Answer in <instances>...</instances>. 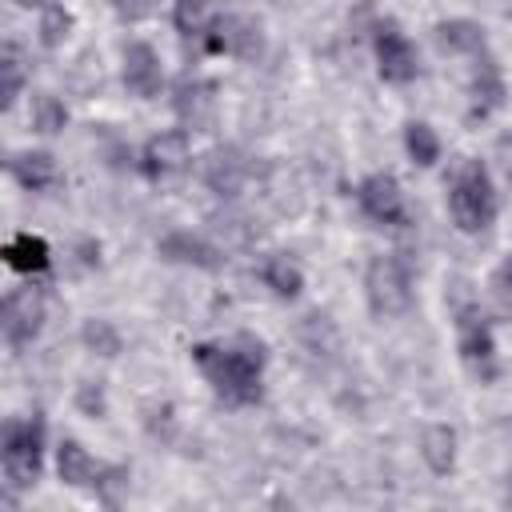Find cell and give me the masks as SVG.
I'll return each mask as SVG.
<instances>
[{
	"label": "cell",
	"mask_w": 512,
	"mask_h": 512,
	"mask_svg": "<svg viewBox=\"0 0 512 512\" xmlns=\"http://www.w3.org/2000/svg\"><path fill=\"white\" fill-rule=\"evenodd\" d=\"M188 360L196 364L212 396L228 408H256L264 400L268 344L260 336L240 332L232 340H200L188 348Z\"/></svg>",
	"instance_id": "6da1fadb"
},
{
	"label": "cell",
	"mask_w": 512,
	"mask_h": 512,
	"mask_svg": "<svg viewBox=\"0 0 512 512\" xmlns=\"http://www.w3.org/2000/svg\"><path fill=\"white\" fill-rule=\"evenodd\" d=\"M44 452H48V424L40 412L32 416H8L0 428V468L8 492H28L44 476Z\"/></svg>",
	"instance_id": "7a4b0ae2"
},
{
	"label": "cell",
	"mask_w": 512,
	"mask_h": 512,
	"mask_svg": "<svg viewBox=\"0 0 512 512\" xmlns=\"http://www.w3.org/2000/svg\"><path fill=\"white\" fill-rule=\"evenodd\" d=\"M448 216L464 236H480L500 216V192L484 160H464L448 180Z\"/></svg>",
	"instance_id": "3957f363"
},
{
	"label": "cell",
	"mask_w": 512,
	"mask_h": 512,
	"mask_svg": "<svg viewBox=\"0 0 512 512\" xmlns=\"http://www.w3.org/2000/svg\"><path fill=\"white\" fill-rule=\"evenodd\" d=\"M364 300L376 320H396L412 308V264L400 252H376L364 264Z\"/></svg>",
	"instance_id": "277c9868"
},
{
	"label": "cell",
	"mask_w": 512,
	"mask_h": 512,
	"mask_svg": "<svg viewBox=\"0 0 512 512\" xmlns=\"http://www.w3.org/2000/svg\"><path fill=\"white\" fill-rule=\"evenodd\" d=\"M456 356L464 372L480 384H492L500 376V352H496V328L480 304H460L456 308Z\"/></svg>",
	"instance_id": "5b68a950"
},
{
	"label": "cell",
	"mask_w": 512,
	"mask_h": 512,
	"mask_svg": "<svg viewBox=\"0 0 512 512\" xmlns=\"http://www.w3.org/2000/svg\"><path fill=\"white\" fill-rule=\"evenodd\" d=\"M44 320H48V304H44V292L32 284H20L4 296L0 304V332H4V344L12 352H24L40 332H44Z\"/></svg>",
	"instance_id": "8992f818"
},
{
	"label": "cell",
	"mask_w": 512,
	"mask_h": 512,
	"mask_svg": "<svg viewBox=\"0 0 512 512\" xmlns=\"http://www.w3.org/2000/svg\"><path fill=\"white\" fill-rule=\"evenodd\" d=\"M136 168H140V176L152 180V184L188 172V168H192V132L176 124V128H164V132L148 136L144 148L136 152Z\"/></svg>",
	"instance_id": "52a82bcc"
},
{
	"label": "cell",
	"mask_w": 512,
	"mask_h": 512,
	"mask_svg": "<svg viewBox=\"0 0 512 512\" xmlns=\"http://www.w3.org/2000/svg\"><path fill=\"white\" fill-rule=\"evenodd\" d=\"M356 208H360L372 224H380V228H408V224H412L404 184H400L392 172H368V176L356 184Z\"/></svg>",
	"instance_id": "ba28073f"
},
{
	"label": "cell",
	"mask_w": 512,
	"mask_h": 512,
	"mask_svg": "<svg viewBox=\"0 0 512 512\" xmlns=\"http://www.w3.org/2000/svg\"><path fill=\"white\" fill-rule=\"evenodd\" d=\"M372 60L384 84H412L420 76V56L408 32L396 20H380L372 28Z\"/></svg>",
	"instance_id": "9c48e42d"
},
{
	"label": "cell",
	"mask_w": 512,
	"mask_h": 512,
	"mask_svg": "<svg viewBox=\"0 0 512 512\" xmlns=\"http://www.w3.org/2000/svg\"><path fill=\"white\" fill-rule=\"evenodd\" d=\"M200 48L208 56H236V60H260L264 56V28L252 16L240 12H224L208 24V32L200 36Z\"/></svg>",
	"instance_id": "30bf717a"
},
{
	"label": "cell",
	"mask_w": 512,
	"mask_h": 512,
	"mask_svg": "<svg viewBox=\"0 0 512 512\" xmlns=\"http://www.w3.org/2000/svg\"><path fill=\"white\" fill-rule=\"evenodd\" d=\"M172 112H176L180 128L208 132L216 124V112H220V88H216V80L196 76V72H184L172 84Z\"/></svg>",
	"instance_id": "8fae6325"
},
{
	"label": "cell",
	"mask_w": 512,
	"mask_h": 512,
	"mask_svg": "<svg viewBox=\"0 0 512 512\" xmlns=\"http://www.w3.org/2000/svg\"><path fill=\"white\" fill-rule=\"evenodd\" d=\"M156 256L164 264H180V268H196V272H220L224 268V248L216 240H208L204 232L192 228H172L156 240Z\"/></svg>",
	"instance_id": "7c38bea8"
},
{
	"label": "cell",
	"mask_w": 512,
	"mask_h": 512,
	"mask_svg": "<svg viewBox=\"0 0 512 512\" xmlns=\"http://www.w3.org/2000/svg\"><path fill=\"white\" fill-rule=\"evenodd\" d=\"M120 84L136 100H156L164 92V64L148 40H128L120 48Z\"/></svg>",
	"instance_id": "4fadbf2b"
},
{
	"label": "cell",
	"mask_w": 512,
	"mask_h": 512,
	"mask_svg": "<svg viewBox=\"0 0 512 512\" xmlns=\"http://www.w3.org/2000/svg\"><path fill=\"white\" fill-rule=\"evenodd\" d=\"M248 172H252V168H248V156H244L236 144H220V148H212V152L204 156L200 180L208 184V192H216V196L232 200V196H240V192H244Z\"/></svg>",
	"instance_id": "5bb4252c"
},
{
	"label": "cell",
	"mask_w": 512,
	"mask_h": 512,
	"mask_svg": "<svg viewBox=\"0 0 512 512\" xmlns=\"http://www.w3.org/2000/svg\"><path fill=\"white\" fill-rule=\"evenodd\" d=\"M468 96H472L468 120H488L492 112L504 108V100H508V80H504L500 60H496L492 52L476 56V68H472V80H468Z\"/></svg>",
	"instance_id": "9a60e30c"
},
{
	"label": "cell",
	"mask_w": 512,
	"mask_h": 512,
	"mask_svg": "<svg viewBox=\"0 0 512 512\" xmlns=\"http://www.w3.org/2000/svg\"><path fill=\"white\" fill-rule=\"evenodd\" d=\"M8 176L24 192L44 196V192H52L60 184V164H56V156L48 148H16V152H8Z\"/></svg>",
	"instance_id": "2e32d148"
},
{
	"label": "cell",
	"mask_w": 512,
	"mask_h": 512,
	"mask_svg": "<svg viewBox=\"0 0 512 512\" xmlns=\"http://www.w3.org/2000/svg\"><path fill=\"white\" fill-rule=\"evenodd\" d=\"M432 40H436V48L448 52V56H468V60H476V56L488 52V28H484L480 20H472V16L436 20V24H432Z\"/></svg>",
	"instance_id": "e0dca14e"
},
{
	"label": "cell",
	"mask_w": 512,
	"mask_h": 512,
	"mask_svg": "<svg viewBox=\"0 0 512 512\" xmlns=\"http://www.w3.org/2000/svg\"><path fill=\"white\" fill-rule=\"evenodd\" d=\"M256 280L276 296V300H300L304 292V268L288 252H264L256 260Z\"/></svg>",
	"instance_id": "ac0fdd59"
},
{
	"label": "cell",
	"mask_w": 512,
	"mask_h": 512,
	"mask_svg": "<svg viewBox=\"0 0 512 512\" xmlns=\"http://www.w3.org/2000/svg\"><path fill=\"white\" fill-rule=\"evenodd\" d=\"M100 472H104V464L76 440V436H64L60 444H56V476H60V484H68V488H96V480H100Z\"/></svg>",
	"instance_id": "d6986e66"
},
{
	"label": "cell",
	"mask_w": 512,
	"mask_h": 512,
	"mask_svg": "<svg viewBox=\"0 0 512 512\" xmlns=\"http://www.w3.org/2000/svg\"><path fill=\"white\" fill-rule=\"evenodd\" d=\"M456 456H460V436L452 424L432 420L420 428V460L428 464L432 476H452L456 472Z\"/></svg>",
	"instance_id": "ffe728a7"
},
{
	"label": "cell",
	"mask_w": 512,
	"mask_h": 512,
	"mask_svg": "<svg viewBox=\"0 0 512 512\" xmlns=\"http://www.w3.org/2000/svg\"><path fill=\"white\" fill-rule=\"evenodd\" d=\"M0 256H4V264H8L12 272H20V276H44V272L52 268V248H48V240L36 236V232H16V236H8L4 248H0Z\"/></svg>",
	"instance_id": "44dd1931"
},
{
	"label": "cell",
	"mask_w": 512,
	"mask_h": 512,
	"mask_svg": "<svg viewBox=\"0 0 512 512\" xmlns=\"http://www.w3.org/2000/svg\"><path fill=\"white\" fill-rule=\"evenodd\" d=\"M24 84H28V64H24V52L16 40H4L0 44V108L12 112L16 100L24 96Z\"/></svg>",
	"instance_id": "7402d4cb"
},
{
	"label": "cell",
	"mask_w": 512,
	"mask_h": 512,
	"mask_svg": "<svg viewBox=\"0 0 512 512\" xmlns=\"http://www.w3.org/2000/svg\"><path fill=\"white\" fill-rule=\"evenodd\" d=\"M72 28H76V16H72V8H68L64 0H52V4H44V8L36 12V40H40L48 52H56V48L72 36Z\"/></svg>",
	"instance_id": "603a6c76"
},
{
	"label": "cell",
	"mask_w": 512,
	"mask_h": 512,
	"mask_svg": "<svg viewBox=\"0 0 512 512\" xmlns=\"http://www.w3.org/2000/svg\"><path fill=\"white\" fill-rule=\"evenodd\" d=\"M404 152H408V160L416 168H432L440 160L444 144H440V136H436V128L428 120H408L404 124Z\"/></svg>",
	"instance_id": "cb8c5ba5"
},
{
	"label": "cell",
	"mask_w": 512,
	"mask_h": 512,
	"mask_svg": "<svg viewBox=\"0 0 512 512\" xmlns=\"http://www.w3.org/2000/svg\"><path fill=\"white\" fill-rule=\"evenodd\" d=\"M28 124L36 136H60L68 128V108L60 96L52 92H36L32 104H28Z\"/></svg>",
	"instance_id": "d4e9b609"
},
{
	"label": "cell",
	"mask_w": 512,
	"mask_h": 512,
	"mask_svg": "<svg viewBox=\"0 0 512 512\" xmlns=\"http://www.w3.org/2000/svg\"><path fill=\"white\" fill-rule=\"evenodd\" d=\"M212 20H216L212 0H172V28L180 36H196L200 40Z\"/></svg>",
	"instance_id": "484cf974"
},
{
	"label": "cell",
	"mask_w": 512,
	"mask_h": 512,
	"mask_svg": "<svg viewBox=\"0 0 512 512\" xmlns=\"http://www.w3.org/2000/svg\"><path fill=\"white\" fill-rule=\"evenodd\" d=\"M80 340H84V348H88V352H96V356H104V360L120 356V348H124V336H120V328H116L112 320H104V316H92V320H84V328H80Z\"/></svg>",
	"instance_id": "4316f807"
},
{
	"label": "cell",
	"mask_w": 512,
	"mask_h": 512,
	"mask_svg": "<svg viewBox=\"0 0 512 512\" xmlns=\"http://www.w3.org/2000/svg\"><path fill=\"white\" fill-rule=\"evenodd\" d=\"M488 292H492L496 308H500L504 316H512V256H504V260L492 268V276H488Z\"/></svg>",
	"instance_id": "83f0119b"
},
{
	"label": "cell",
	"mask_w": 512,
	"mask_h": 512,
	"mask_svg": "<svg viewBox=\"0 0 512 512\" xmlns=\"http://www.w3.org/2000/svg\"><path fill=\"white\" fill-rule=\"evenodd\" d=\"M108 4L124 24H140V20H148L156 12V0H108Z\"/></svg>",
	"instance_id": "f1b7e54d"
},
{
	"label": "cell",
	"mask_w": 512,
	"mask_h": 512,
	"mask_svg": "<svg viewBox=\"0 0 512 512\" xmlns=\"http://www.w3.org/2000/svg\"><path fill=\"white\" fill-rule=\"evenodd\" d=\"M12 4H16V8H36V12H40V8L52 4V0H12Z\"/></svg>",
	"instance_id": "f546056e"
}]
</instances>
